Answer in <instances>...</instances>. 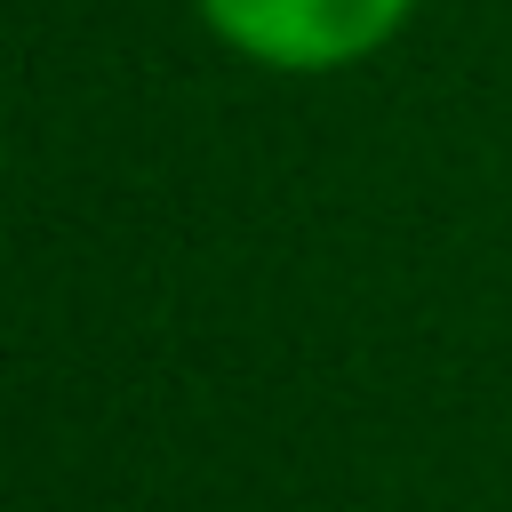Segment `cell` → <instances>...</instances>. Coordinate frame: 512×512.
I'll list each match as a JSON object with an SVG mask.
<instances>
[{"instance_id": "obj_1", "label": "cell", "mask_w": 512, "mask_h": 512, "mask_svg": "<svg viewBox=\"0 0 512 512\" xmlns=\"http://www.w3.org/2000/svg\"><path fill=\"white\" fill-rule=\"evenodd\" d=\"M200 8L240 56L280 64V72L352 64V56L384 48L408 16V0H200Z\"/></svg>"}]
</instances>
